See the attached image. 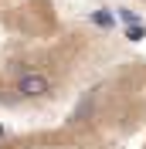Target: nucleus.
<instances>
[{
  "instance_id": "nucleus-1",
  "label": "nucleus",
  "mask_w": 146,
  "mask_h": 149,
  "mask_svg": "<svg viewBox=\"0 0 146 149\" xmlns=\"http://www.w3.org/2000/svg\"><path fill=\"white\" fill-rule=\"evenodd\" d=\"M31 149H146V68L95 88L61 139Z\"/></svg>"
},
{
  "instance_id": "nucleus-2",
  "label": "nucleus",
  "mask_w": 146,
  "mask_h": 149,
  "mask_svg": "<svg viewBox=\"0 0 146 149\" xmlns=\"http://www.w3.org/2000/svg\"><path fill=\"white\" fill-rule=\"evenodd\" d=\"M139 3H143V7H146V0H139Z\"/></svg>"
}]
</instances>
